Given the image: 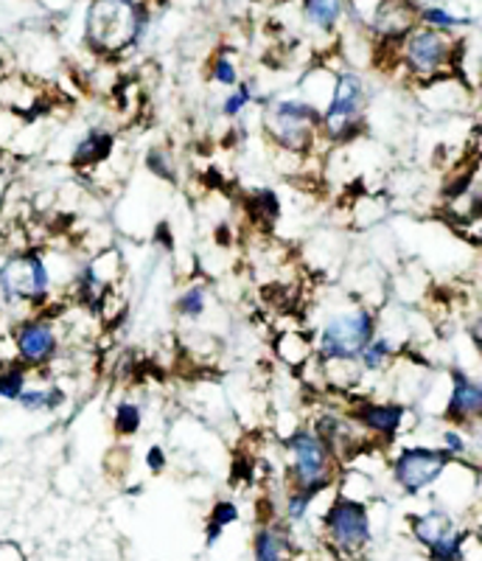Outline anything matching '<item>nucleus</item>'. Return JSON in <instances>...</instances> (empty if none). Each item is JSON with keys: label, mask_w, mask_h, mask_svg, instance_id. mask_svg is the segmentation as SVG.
<instances>
[{"label": "nucleus", "mask_w": 482, "mask_h": 561, "mask_svg": "<svg viewBox=\"0 0 482 561\" xmlns=\"http://www.w3.org/2000/svg\"><path fill=\"white\" fill-rule=\"evenodd\" d=\"M152 28V7L144 0H90L84 12V45L102 59L124 57Z\"/></svg>", "instance_id": "nucleus-1"}, {"label": "nucleus", "mask_w": 482, "mask_h": 561, "mask_svg": "<svg viewBox=\"0 0 482 561\" xmlns=\"http://www.w3.org/2000/svg\"><path fill=\"white\" fill-rule=\"evenodd\" d=\"M460 48L463 39H457L455 34L435 32L415 23L404 37L395 45V59L401 68L406 70V77L413 82H435V79L451 77V70L460 62Z\"/></svg>", "instance_id": "nucleus-2"}, {"label": "nucleus", "mask_w": 482, "mask_h": 561, "mask_svg": "<svg viewBox=\"0 0 482 561\" xmlns=\"http://www.w3.org/2000/svg\"><path fill=\"white\" fill-rule=\"evenodd\" d=\"M54 293V273L39 250H12L0 259V307L39 309Z\"/></svg>", "instance_id": "nucleus-3"}, {"label": "nucleus", "mask_w": 482, "mask_h": 561, "mask_svg": "<svg viewBox=\"0 0 482 561\" xmlns=\"http://www.w3.org/2000/svg\"><path fill=\"white\" fill-rule=\"evenodd\" d=\"M286 455H289V466H286V480L289 489H300L311 497H320L323 491H329L336 483L340 474V460L334 458L323 440L314 435L311 427L295 430L289 438L284 440Z\"/></svg>", "instance_id": "nucleus-4"}, {"label": "nucleus", "mask_w": 482, "mask_h": 561, "mask_svg": "<svg viewBox=\"0 0 482 561\" xmlns=\"http://www.w3.org/2000/svg\"><path fill=\"white\" fill-rule=\"evenodd\" d=\"M379 332V318L370 307H348L329 314L318 332L314 357L320 363H354L362 348Z\"/></svg>", "instance_id": "nucleus-5"}, {"label": "nucleus", "mask_w": 482, "mask_h": 561, "mask_svg": "<svg viewBox=\"0 0 482 561\" xmlns=\"http://www.w3.org/2000/svg\"><path fill=\"white\" fill-rule=\"evenodd\" d=\"M264 133L280 152L309 154L320 140V110L309 99L264 104Z\"/></svg>", "instance_id": "nucleus-6"}, {"label": "nucleus", "mask_w": 482, "mask_h": 561, "mask_svg": "<svg viewBox=\"0 0 482 561\" xmlns=\"http://www.w3.org/2000/svg\"><path fill=\"white\" fill-rule=\"evenodd\" d=\"M365 82L356 70L334 73V88L320 110V138L329 144H351L365 127Z\"/></svg>", "instance_id": "nucleus-7"}, {"label": "nucleus", "mask_w": 482, "mask_h": 561, "mask_svg": "<svg viewBox=\"0 0 482 561\" xmlns=\"http://www.w3.org/2000/svg\"><path fill=\"white\" fill-rule=\"evenodd\" d=\"M323 536L340 559H359L374 539L368 505L348 494H336L323 514Z\"/></svg>", "instance_id": "nucleus-8"}, {"label": "nucleus", "mask_w": 482, "mask_h": 561, "mask_svg": "<svg viewBox=\"0 0 482 561\" xmlns=\"http://www.w3.org/2000/svg\"><path fill=\"white\" fill-rule=\"evenodd\" d=\"M451 463L455 458L444 447H404L390 460V472L406 497H418L449 472Z\"/></svg>", "instance_id": "nucleus-9"}, {"label": "nucleus", "mask_w": 482, "mask_h": 561, "mask_svg": "<svg viewBox=\"0 0 482 561\" xmlns=\"http://www.w3.org/2000/svg\"><path fill=\"white\" fill-rule=\"evenodd\" d=\"M12 351L20 365L48 368L59 357V329L51 318L32 314L12 329Z\"/></svg>", "instance_id": "nucleus-10"}, {"label": "nucleus", "mask_w": 482, "mask_h": 561, "mask_svg": "<svg viewBox=\"0 0 482 561\" xmlns=\"http://www.w3.org/2000/svg\"><path fill=\"white\" fill-rule=\"evenodd\" d=\"M351 419L362 427L368 438H379V444L390 447L404 430L406 408L399 402H376V399H362L348 410Z\"/></svg>", "instance_id": "nucleus-11"}, {"label": "nucleus", "mask_w": 482, "mask_h": 561, "mask_svg": "<svg viewBox=\"0 0 482 561\" xmlns=\"http://www.w3.org/2000/svg\"><path fill=\"white\" fill-rule=\"evenodd\" d=\"M451 393L444 419L451 427H474L482 419V385L463 368H451Z\"/></svg>", "instance_id": "nucleus-12"}, {"label": "nucleus", "mask_w": 482, "mask_h": 561, "mask_svg": "<svg viewBox=\"0 0 482 561\" xmlns=\"http://www.w3.org/2000/svg\"><path fill=\"white\" fill-rule=\"evenodd\" d=\"M253 561H298V548L284 523H261L255 528Z\"/></svg>", "instance_id": "nucleus-13"}, {"label": "nucleus", "mask_w": 482, "mask_h": 561, "mask_svg": "<svg viewBox=\"0 0 482 561\" xmlns=\"http://www.w3.org/2000/svg\"><path fill=\"white\" fill-rule=\"evenodd\" d=\"M115 149V135L110 129L93 127L77 140V147L70 152V167L79 169V172H88V169L102 167L104 160H110Z\"/></svg>", "instance_id": "nucleus-14"}, {"label": "nucleus", "mask_w": 482, "mask_h": 561, "mask_svg": "<svg viewBox=\"0 0 482 561\" xmlns=\"http://www.w3.org/2000/svg\"><path fill=\"white\" fill-rule=\"evenodd\" d=\"M455 528V519H451V514L446 508H438V505H432L429 511H424V514H415V517H410V530H413V539L418 545H424V548H429V545H435L444 534H449V530Z\"/></svg>", "instance_id": "nucleus-15"}, {"label": "nucleus", "mask_w": 482, "mask_h": 561, "mask_svg": "<svg viewBox=\"0 0 482 561\" xmlns=\"http://www.w3.org/2000/svg\"><path fill=\"white\" fill-rule=\"evenodd\" d=\"M303 20L314 32L334 34L345 18V0H303Z\"/></svg>", "instance_id": "nucleus-16"}, {"label": "nucleus", "mask_w": 482, "mask_h": 561, "mask_svg": "<svg viewBox=\"0 0 482 561\" xmlns=\"http://www.w3.org/2000/svg\"><path fill=\"white\" fill-rule=\"evenodd\" d=\"M244 210H248L250 222H255L259 228H273L280 219V199L273 188H255L244 199Z\"/></svg>", "instance_id": "nucleus-17"}, {"label": "nucleus", "mask_w": 482, "mask_h": 561, "mask_svg": "<svg viewBox=\"0 0 482 561\" xmlns=\"http://www.w3.org/2000/svg\"><path fill=\"white\" fill-rule=\"evenodd\" d=\"M65 399H68V393L59 385H43V388L28 385L14 404H20V410H26V413H57Z\"/></svg>", "instance_id": "nucleus-18"}, {"label": "nucleus", "mask_w": 482, "mask_h": 561, "mask_svg": "<svg viewBox=\"0 0 482 561\" xmlns=\"http://www.w3.org/2000/svg\"><path fill=\"white\" fill-rule=\"evenodd\" d=\"M415 20H418V26L435 28V32H444V34H457L471 26V18L451 14L449 9L444 7H418L415 9Z\"/></svg>", "instance_id": "nucleus-19"}, {"label": "nucleus", "mask_w": 482, "mask_h": 561, "mask_svg": "<svg viewBox=\"0 0 482 561\" xmlns=\"http://www.w3.org/2000/svg\"><path fill=\"white\" fill-rule=\"evenodd\" d=\"M395 343L390 337H385V334L376 332V337L370 340L365 348H362V354L356 357V363H359L362 374H381V370L388 368L390 359L395 357Z\"/></svg>", "instance_id": "nucleus-20"}, {"label": "nucleus", "mask_w": 482, "mask_h": 561, "mask_svg": "<svg viewBox=\"0 0 482 561\" xmlns=\"http://www.w3.org/2000/svg\"><path fill=\"white\" fill-rule=\"evenodd\" d=\"M205 312H208V289L203 284H191L174 300V314L185 323H197L205 318Z\"/></svg>", "instance_id": "nucleus-21"}, {"label": "nucleus", "mask_w": 482, "mask_h": 561, "mask_svg": "<svg viewBox=\"0 0 482 561\" xmlns=\"http://www.w3.org/2000/svg\"><path fill=\"white\" fill-rule=\"evenodd\" d=\"M466 545H469V530L451 528L449 534H444L435 545L426 548L432 561H466Z\"/></svg>", "instance_id": "nucleus-22"}, {"label": "nucleus", "mask_w": 482, "mask_h": 561, "mask_svg": "<svg viewBox=\"0 0 482 561\" xmlns=\"http://www.w3.org/2000/svg\"><path fill=\"white\" fill-rule=\"evenodd\" d=\"M28 388V368L18 359L0 365V399L3 402H18L20 393Z\"/></svg>", "instance_id": "nucleus-23"}, {"label": "nucleus", "mask_w": 482, "mask_h": 561, "mask_svg": "<svg viewBox=\"0 0 482 561\" xmlns=\"http://www.w3.org/2000/svg\"><path fill=\"white\" fill-rule=\"evenodd\" d=\"M144 427V410L135 402H120L113 413V430L118 438H133Z\"/></svg>", "instance_id": "nucleus-24"}, {"label": "nucleus", "mask_w": 482, "mask_h": 561, "mask_svg": "<svg viewBox=\"0 0 482 561\" xmlns=\"http://www.w3.org/2000/svg\"><path fill=\"white\" fill-rule=\"evenodd\" d=\"M253 102H255L253 82H236L233 90L228 93V99L222 102V118L236 122V118H241L244 110H248Z\"/></svg>", "instance_id": "nucleus-25"}, {"label": "nucleus", "mask_w": 482, "mask_h": 561, "mask_svg": "<svg viewBox=\"0 0 482 561\" xmlns=\"http://www.w3.org/2000/svg\"><path fill=\"white\" fill-rule=\"evenodd\" d=\"M314 500H318V497H311V494H306V491H300V489H289V491H286V497H284V523H289V525L306 523V517H309L311 503H314Z\"/></svg>", "instance_id": "nucleus-26"}, {"label": "nucleus", "mask_w": 482, "mask_h": 561, "mask_svg": "<svg viewBox=\"0 0 482 561\" xmlns=\"http://www.w3.org/2000/svg\"><path fill=\"white\" fill-rule=\"evenodd\" d=\"M147 169L154 178L165 180V183H177V167H174V158L165 149L152 147L147 152Z\"/></svg>", "instance_id": "nucleus-27"}, {"label": "nucleus", "mask_w": 482, "mask_h": 561, "mask_svg": "<svg viewBox=\"0 0 482 561\" xmlns=\"http://www.w3.org/2000/svg\"><path fill=\"white\" fill-rule=\"evenodd\" d=\"M210 79L222 88H233L239 82V68H236L233 57L228 51H219L210 59Z\"/></svg>", "instance_id": "nucleus-28"}, {"label": "nucleus", "mask_w": 482, "mask_h": 561, "mask_svg": "<svg viewBox=\"0 0 482 561\" xmlns=\"http://www.w3.org/2000/svg\"><path fill=\"white\" fill-rule=\"evenodd\" d=\"M440 447H444L455 460L466 458V455H469V435L463 433V427H446L444 433H440Z\"/></svg>", "instance_id": "nucleus-29"}, {"label": "nucleus", "mask_w": 482, "mask_h": 561, "mask_svg": "<svg viewBox=\"0 0 482 561\" xmlns=\"http://www.w3.org/2000/svg\"><path fill=\"white\" fill-rule=\"evenodd\" d=\"M239 517H241V511H239V505L233 503V500H219V503H214V508H210L208 523L228 528V525L239 523Z\"/></svg>", "instance_id": "nucleus-30"}, {"label": "nucleus", "mask_w": 482, "mask_h": 561, "mask_svg": "<svg viewBox=\"0 0 482 561\" xmlns=\"http://www.w3.org/2000/svg\"><path fill=\"white\" fill-rule=\"evenodd\" d=\"M165 466H169V455H165V449L160 447V444H152V447L147 449V469L152 474H160L165 472Z\"/></svg>", "instance_id": "nucleus-31"}, {"label": "nucleus", "mask_w": 482, "mask_h": 561, "mask_svg": "<svg viewBox=\"0 0 482 561\" xmlns=\"http://www.w3.org/2000/svg\"><path fill=\"white\" fill-rule=\"evenodd\" d=\"M222 536H225V528H222V525L205 523V545H208V548H214V545L219 542V539H222Z\"/></svg>", "instance_id": "nucleus-32"}, {"label": "nucleus", "mask_w": 482, "mask_h": 561, "mask_svg": "<svg viewBox=\"0 0 482 561\" xmlns=\"http://www.w3.org/2000/svg\"><path fill=\"white\" fill-rule=\"evenodd\" d=\"M165 230H169V228H165V225H160V228H158V244H163V248L169 250V253H172L174 242H172V239H169V233H165Z\"/></svg>", "instance_id": "nucleus-33"}, {"label": "nucleus", "mask_w": 482, "mask_h": 561, "mask_svg": "<svg viewBox=\"0 0 482 561\" xmlns=\"http://www.w3.org/2000/svg\"><path fill=\"white\" fill-rule=\"evenodd\" d=\"M144 3H149V7H163V3H169V0H144Z\"/></svg>", "instance_id": "nucleus-34"}, {"label": "nucleus", "mask_w": 482, "mask_h": 561, "mask_svg": "<svg viewBox=\"0 0 482 561\" xmlns=\"http://www.w3.org/2000/svg\"><path fill=\"white\" fill-rule=\"evenodd\" d=\"M0 453H3V438H0Z\"/></svg>", "instance_id": "nucleus-35"}]
</instances>
